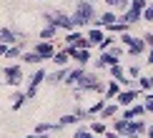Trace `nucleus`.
Listing matches in <instances>:
<instances>
[{
    "label": "nucleus",
    "instance_id": "7",
    "mask_svg": "<svg viewBox=\"0 0 153 138\" xmlns=\"http://www.w3.org/2000/svg\"><path fill=\"white\" fill-rule=\"evenodd\" d=\"M146 128H148V123L143 118H133V121H126L123 136L126 138H141V136H146Z\"/></svg>",
    "mask_w": 153,
    "mask_h": 138
},
{
    "label": "nucleus",
    "instance_id": "1",
    "mask_svg": "<svg viewBox=\"0 0 153 138\" xmlns=\"http://www.w3.org/2000/svg\"><path fill=\"white\" fill-rule=\"evenodd\" d=\"M71 15H73V23H75V28H80V30H88V28H91V25L95 23V18H98L100 13H95V3H91V0H78Z\"/></svg>",
    "mask_w": 153,
    "mask_h": 138
},
{
    "label": "nucleus",
    "instance_id": "2",
    "mask_svg": "<svg viewBox=\"0 0 153 138\" xmlns=\"http://www.w3.org/2000/svg\"><path fill=\"white\" fill-rule=\"evenodd\" d=\"M85 93H105V88H103V80L98 78V73H91V70H85V73L80 75V80L73 85V96H75V98L85 96Z\"/></svg>",
    "mask_w": 153,
    "mask_h": 138
},
{
    "label": "nucleus",
    "instance_id": "12",
    "mask_svg": "<svg viewBox=\"0 0 153 138\" xmlns=\"http://www.w3.org/2000/svg\"><path fill=\"white\" fill-rule=\"evenodd\" d=\"M118 20H120V13H116V10H105V13H100V15L95 18L93 25H98V28H108V25H113V23H118Z\"/></svg>",
    "mask_w": 153,
    "mask_h": 138
},
{
    "label": "nucleus",
    "instance_id": "9",
    "mask_svg": "<svg viewBox=\"0 0 153 138\" xmlns=\"http://www.w3.org/2000/svg\"><path fill=\"white\" fill-rule=\"evenodd\" d=\"M116 63H120V58L113 50H100V55L93 60V65L98 68V70H103V68H111V65H116Z\"/></svg>",
    "mask_w": 153,
    "mask_h": 138
},
{
    "label": "nucleus",
    "instance_id": "22",
    "mask_svg": "<svg viewBox=\"0 0 153 138\" xmlns=\"http://www.w3.org/2000/svg\"><path fill=\"white\" fill-rule=\"evenodd\" d=\"M58 30H60V28H55V25L45 23V25L40 28V33H38V35H40V40H53V38L58 35Z\"/></svg>",
    "mask_w": 153,
    "mask_h": 138
},
{
    "label": "nucleus",
    "instance_id": "23",
    "mask_svg": "<svg viewBox=\"0 0 153 138\" xmlns=\"http://www.w3.org/2000/svg\"><path fill=\"white\" fill-rule=\"evenodd\" d=\"M60 128H63L60 123H38L33 133H50V131H60Z\"/></svg>",
    "mask_w": 153,
    "mask_h": 138
},
{
    "label": "nucleus",
    "instance_id": "30",
    "mask_svg": "<svg viewBox=\"0 0 153 138\" xmlns=\"http://www.w3.org/2000/svg\"><path fill=\"white\" fill-rule=\"evenodd\" d=\"M20 43H18V45H10V50H8V55H5V58H20Z\"/></svg>",
    "mask_w": 153,
    "mask_h": 138
},
{
    "label": "nucleus",
    "instance_id": "39",
    "mask_svg": "<svg viewBox=\"0 0 153 138\" xmlns=\"http://www.w3.org/2000/svg\"><path fill=\"white\" fill-rule=\"evenodd\" d=\"M146 138H153V123L148 125V128H146Z\"/></svg>",
    "mask_w": 153,
    "mask_h": 138
},
{
    "label": "nucleus",
    "instance_id": "40",
    "mask_svg": "<svg viewBox=\"0 0 153 138\" xmlns=\"http://www.w3.org/2000/svg\"><path fill=\"white\" fill-rule=\"evenodd\" d=\"M33 138H48V133H35Z\"/></svg>",
    "mask_w": 153,
    "mask_h": 138
},
{
    "label": "nucleus",
    "instance_id": "6",
    "mask_svg": "<svg viewBox=\"0 0 153 138\" xmlns=\"http://www.w3.org/2000/svg\"><path fill=\"white\" fill-rule=\"evenodd\" d=\"M45 78H48V70H45V68H38V70L28 78V88H25V96H28V100L38 96V88L45 83Z\"/></svg>",
    "mask_w": 153,
    "mask_h": 138
},
{
    "label": "nucleus",
    "instance_id": "42",
    "mask_svg": "<svg viewBox=\"0 0 153 138\" xmlns=\"http://www.w3.org/2000/svg\"><path fill=\"white\" fill-rule=\"evenodd\" d=\"M33 136H35V133H30V136H23V138H33Z\"/></svg>",
    "mask_w": 153,
    "mask_h": 138
},
{
    "label": "nucleus",
    "instance_id": "3",
    "mask_svg": "<svg viewBox=\"0 0 153 138\" xmlns=\"http://www.w3.org/2000/svg\"><path fill=\"white\" fill-rule=\"evenodd\" d=\"M120 45H126V53L131 58H143V53H148V45H146L143 35H131V33H120L118 38Z\"/></svg>",
    "mask_w": 153,
    "mask_h": 138
},
{
    "label": "nucleus",
    "instance_id": "20",
    "mask_svg": "<svg viewBox=\"0 0 153 138\" xmlns=\"http://www.w3.org/2000/svg\"><path fill=\"white\" fill-rule=\"evenodd\" d=\"M20 60H23V65H38V63H45V60H43V55H40V53H35V50H30V53H23V55H20Z\"/></svg>",
    "mask_w": 153,
    "mask_h": 138
},
{
    "label": "nucleus",
    "instance_id": "8",
    "mask_svg": "<svg viewBox=\"0 0 153 138\" xmlns=\"http://www.w3.org/2000/svg\"><path fill=\"white\" fill-rule=\"evenodd\" d=\"M141 88H126V91H120L116 96V103L120 105V108H128V105H133L138 98H141Z\"/></svg>",
    "mask_w": 153,
    "mask_h": 138
},
{
    "label": "nucleus",
    "instance_id": "18",
    "mask_svg": "<svg viewBox=\"0 0 153 138\" xmlns=\"http://www.w3.org/2000/svg\"><path fill=\"white\" fill-rule=\"evenodd\" d=\"M25 103H28V96H25L23 91H15V93H10V105H13V111H20Z\"/></svg>",
    "mask_w": 153,
    "mask_h": 138
},
{
    "label": "nucleus",
    "instance_id": "33",
    "mask_svg": "<svg viewBox=\"0 0 153 138\" xmlns=\"http://www.w3.org/2000/svg\"><path fill=\"white\" fill-rule=\"evenodd\" d=\"M143 40H146L148 48H153V33H143Z\"/></svg>",
    "mask_w": 153,
    "mask_h": 138
},
{
    "label": "nucleus",
    "instance_id": "11",
    "mask_svg": "<svg viewBox=\"0 0 153 138\" xmlns=\"http://www.w3.org/2000/svg\"><path fill=\"white\" fill-rule=\"evenodd\" d=\"M25 40V33H18L13 28H0V43H8V45H18Z\"/></svg>",
    "mask_w": 153,
    "mask_h": 138
},
{
    "label": "nucleus",
    "instance_id": "17",
    "mask_svg": "<svg viewBox=\"0 0 153 138\" xmlns=\"http://www.w3.org/2000/svg\"><path fill=\"white\" fill-rule=\"evenodd\" d=\"M120 91H123V85H120L118 80H111V83L105 85V93H103V98L108 100V103H111V100H116V96H118Z\"/></svg>",
    "mask_w": 153,
    "mask_h": 138
},
{
    "label": "nucleus",
    "instance_id": "21",
    "mask_svg": "<svg viewBox=\"0 0 153 138\" xmlns=\"http://www.w3.org/2000/svg\"><path fill=\"white\" fill-rule=\"evenodd\" d=\"M83 73H85V65H78V68H71V73H68V78H65V85H75V83H78V80H80V75Z\"/></svg>",
    "mask_w": 153,
    "mask_h": 138
},
{
    "label": "nucleus",
    "instance_id": "37",
    "mask_svg": "<svg viewBox=\"0 0 153 138\" xmlns=\"http://www.w3.org/2000/svg\"><path fill=\"white\" fill-rule=\"evenodd\" d=\"M146 63L153 65V48H148V53H146Z\"/></svg>",
    "mask_w": 153,
    "mask_h": 138
},
{
    "label": "nucleus",
    "instance_id": "44",
    "mask_svg": "<svg viewBox=\"0 0 153 138\" xmlns=\"http://www.w3.org/2000/svg\"><path fill=\"white\" fill-rule=\"evenodd\" d=\"M91 3H95V0H91Z\"/></svg>",
    "mask_w": 153,
    "mask_h": 138
},
{
    "label": "nucleus",
    "instance_id": "43",
    "mask_svg": "<svg viewBox=\"0 0 153 138\" xmlns=\"http://www.w3.org/2000/svg\"><path fill=\"white\" fill-rule=\"evenodd\" d=\"M95 138H105V136H95Z\"/></svg>",
    "mask_w": 153,
    "mask_h": 138
},
{
    "label": "nucleus",
    "instance_id": "10",
    "mask_svg": "<svg viewBox=\"0 0 153 138\" xmlns=\"http://www.w3.org/2000/svg\"><path fill=\"white\" fill-rule=\"evenodd\" d=\"M146 103H141V100H136L133 105H128V108H123V113H120V118H126V121H133V118H143L146 116Z\"/></svg>",
    "mask_w": 153,
    "mask_h": 138
},
{
    "label": "nucleus",
    "instance_id": "36",
    "mask_svg": "<svg viewBox=\"0 0 153 138\" xmlns=\"http://www.w3.org/2000/svg\"><path fill=\"white\" fill-rule=\"evenodd\" d=\"M103 3L108 5V8H116V10H118V5H120V0H103Z\"/></svg>",
    "mask_w": 153,
    "mask_h": 138
},
{
    "label": "nucleus",
    "instance_id": "15",
    "mask_svg": "<svg viewBox=\"0 0 153 138\" xmlns=\"http://www.w3.org/2000/svg\"><path fill=\"white\" fill-rule=\"evenodd\" d=\"M33 50L43 55V60H53V55H55V48H53V43H50V40H40Z\"/></svg>",
    "mask_w": 153,
    "mask_h": 138
},
{
    "label": "nucleus",
    "instance_id": "14",
    "mask_svg": "<svg viewBox=\"0 0 153 138\" xmlns=\"http://www.w3.org/2000/svg\"><path fill=\"white\" fill-rule=\"evenodd\" d=\"M68 73H71V68H68V65H63V68H58L55 73H48L45 83H50V85H60V83H65Z\"/></svg>",
    "mask_w": 153,
    "mask_h": 138
},
{
    "label": "nucleus",
    "instance_id": "35",
    "mask_svg": "<svg viewBox=\"0 0 153 138\" xmlns=\"http://www.w3.org/2000/svg\"><path fill=\"white\" fill-rule=\"evenodd\" d=\"M105 138H123V133H118V131H105Z\"/></svg>",
    "mask_w": 153,
    "mask_h": 138
},
{
    "label": "nucleus",
    "instance_id": "29",
    "mask_svg": "<svg viewBox=\"0 0 153 138\" xmlns=\"http://www.w3.org/2000/svg\"><path fill=\"white\" fill-rule=\"evenodd\" d=\"M136 83H138V88H141L143 93H146V91H151V75H141Z\"/></svg>",
    "mask_w": 153,
    "mask_h": 138
},
{
    "label": "nucleus",
    "instance_id": "5",
    "mask_svg": "<svg viewBox=\"0 0 153 138\" xmlns=\"http://www.w3.org/2000/svg\"><path fill=\"white\" fill-rule=\"evenodd\" d=\"M23 80H25V73H23L20 63H13V65H5L3 68V83L5 85L18 88V85H23Z\"/></svg>",
    "mask_w": 153,
    "mask_h": 138
},
{
    "label": "nucleus",
    "instance_id": "19",
    "mask_svg": "<svg viewBox=\"0 0 153 138\" xmlns=\"http://www.w3.org/2000/svg\"><path fill=\"white\" fill-rule=\"evenodd\" d=\"M118 108H120V105L116 103V100H111V103H105V105H103V111H100V121H108V118H116Z\"/></svg>",
    "mask_w": 153,
    "mask_h": 138
},
{
    "label": "nucleus",
    "instance_id": "16",
    "mask_svg": "<svg viewBox=\"0 0 153 138\" xmlns=\"http://www.w3.org/2000/svg\"><path fill=\"white\" fill-rule=\"evenodd\" d=\"M120 20H126L128 25H136V23H141V20H143V13H141V10L128 8L126 13H120Z\"/></svg>",
    "mask_w": 153,
    "mask_h": 138
},
{
    "label": "nucleus",
    "instance_id": "13",
    "mask_svg": "<svg viewBox=\"0 0 153 138\" xmlns=\"http://www.w3.org/2000/svg\"><path fill=\"white\" fill-rule=\"evenodd\" d=\"M103 30H105V28H98V25H91V28L85 30V38L91 40V48H98L100 43H103V38H105Z\"/></svg>",
    "mask_w": 153,
    "mask_h": 138
},
{
    "label": "nucleus",
    "instance_id": "25",
    "mask_svg": "<svg viewBox=\"0 0 153 138\" xmlns=\"http://www.w3.org/2000/svg\"><path fill=\"white\" fill-rule=\"evenodd\" d=\"M73 138H95V133L91 131V125H78L75 133H73Z\"/></svg>",
    "mask_w": 153,
    "mask_h": 138
},
{
    "label": "nucleus",
    "instance_id": "27",
    "mask_svg": "<svg viewBox=\"0 0 153 138\" xmlns=\"http://www.w3.org/2000/svg\"><path fill=\"white\" fill-rule=\"evenodd\" d=\"M88 125H91V131H93L95 136H105V131H108L103 121H91V123H88Z\"/></svg>",
    "mask_w": 153,
    "mask_h": 138
},
{
    "label": "nucleus",
    "instance_id": "34",
    "mask_svg": "<svg viewBox=\"0 0 153 138\" xmlns=\"http://www.w3.org/2000/svg\"><path fill=\"white\" fill-rule=\"evenodd\" d=\"M8 50H10L8 43H0V58H5V55H8Z\"/></svg>",
    "mask_w": 153,
    "mask_h": 138
},
{
    "label": "nucleus",
    "instance_id": "31",
    "mask_svg": "<svg viewBox=\"0 0 153 138\" xmlns=\"http://www.w3.org/2000/svg\"><path fill=\"white\" fill-rule=\"evenodd\" d=\"M111 48H113V38H111V35H105V38H103V43L98 45V50H111Z\"/></svg>",
    "mask_w": 153,
    "mask_h": 138
},
{
    "label": "nucleus",
    "instance_id": "38",
    "mask_svg": "<svg viewBox=\"0 0 153 138\" xmlns=\"http://www.w3.org/2000/svg\"><path fill=\"white\" fill-rule=\"evenodd\" d=\"M143 103H146V111L153 113V100H143Z\"/></svg>",
    "mask_w": 153,
    "mask_h": 138
},
{
    "label": "nucleus",
    "instance_id": "28",
    "mask_svg": "<svg viewBox=\"0 0 153 138\" xmlns=\"http://www.w3.org/2000/svg\"><path fill=\"white\" fill-rule=\"evenodd\" d=\"M126 73H128V78L138 80V78H141V65H138V63H133V65H128V68H126Z\"/></svg>",
    "mask_w": 153,
    "mask_h": 138
},
{
    "label": "nucleus",
    "instance_id": "41",
    "mask_svg": "<svg viewBox=\"0 0 153 138\" xmlns=\"http://www.w3.org/2000/svg\"><path fill=\"white\" fill-rule=\"evenodd\" d=\"M151 91H153V75H151Z\"/></svg>",
    "mask_w": 153,
    "mask_h": 138
},
{
    "label": "nucleus",
    "instance_id": "4",
    "mask_svg": "<svg viewBox=\"0 0 153 138\" xmlns=\"http://www.w3.org/2000/svg\"><path fill=\"white\" fill-rule=\"evenodd\" d=\"M43 20L55 25V28L65 30V33H71V30H75V23H73V15L71 13H63V10H45L43 13Z\"/></svg>",
    "mask_w": 153,
    "mask_h": 138
},
{
    "label": "nucleus",
    "instance_id": "24",
    "mask_svg": "<svg viewBox=\"0 0 153 138\" xmlns=\"http://www.w3.org/2000/svg\"><path fill=\"white\" fill-rule=\"evenodd\" d=\"M68 60H71V55L65 53V50H55V55H53V63L58 68H63V65H68Z\"/></svg>",
    "mask_w": 153,
    "mask_h": 138
},
{
    "label": "nucleus",
    "instance_id": "45",
    "mask_svg": "<svg viewBox=\"0 0 153 138\" xmlns=\"http://www.w3.org/2000/svg\"><path fill=\"white\" fill-rule=\"evenodd\" d=\"M40 3H43V0H40Z\"/></svg>",
    "mask_w": 153,
    "mask_h": 138
},
{
    "label": "nucleus",
    "instance_id": "26",
    "mask_svg": "<svg viewBox=\"0 0 153 138\" xmlns=\"http://www.w3.org/2000/svg\"><path fill=\"white\" fill-rule=\"evenodd\" d=\"M128 28H131V25L128 23H126V20H118V23H113V25H108V33H128Z\"/></svg>",
    "mask_w": 153,
    "mask_h": 138
},
{
    "label": "nucleus",
    "instance_id": "32",
    "mask_svg": "<svg viewBox=\"0 0 153 138\" xmlns=\"http://www.w3.org/2000/svg\"><path fill=\"white\" fill-rule=\"evenodd\" d=\"M143 20L146 23H153V3H148V8L143 10Z\"/></svg>",
    "mask_w": 153,
    "mask_h": 138
}]
</instances>
